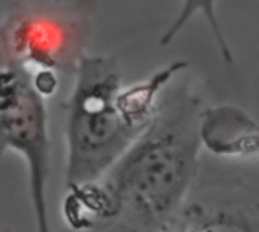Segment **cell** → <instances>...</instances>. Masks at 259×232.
Returning <instances> with one entry per match:
<instances>
[{
	"label": "cell",
	"mask_w": 259,
	"mask_h": 232,
	"mask_svg": "<svg viewBox=\"0 0 259 232\" xmlns=\"http://www.w3.org/2000/svg\"><path fill=\"white\" fill-rule=\"evenodd\" d=\"M181 217L194 222L208 232H259L256 208L252 211L241 205H220L208 210L193 204L184 207Z\"/></svg>",
	"instance_id": "cell-6"
},
{
	"label": "cell",
	"mask_w": 259,
	"mask_h": 232,
	"mask_svg": "<svg viewBox=\"0 0 259 232\" xmlns=\"http://www.w3.org/2000/svg\"><path fill=\"white\" fill-rule=\"evenodd\" d=\"M74 74L65 122V187L100 178L146 129L120 105L123 74L114 56L83 53Z\"/></svg>",
	"instance_id": "cell-2"
},
{
	"label": "cell",
	"mask_w": 259,
	"mask_h": 232,
	"mask_svg": "<svg viewBox=\"0 0 259 232\" xmlns=\"http://www.w3.org/2000/svg\"><path fill=\"white\" fill-rule=\"evenodd\" d=\"M199 138L202 147L225 158L252 160L259 152L256 122L235 105L205 108L199 119Z\"/></svg>",
	"instance_id": "cell-5"
},
{
	"label": "cell",
	"mask_w": 259,
	"mask_h": 232,
	"mask_svg": "<svg viewBox=\"0 0 259 232\" xmlns=\"http://www.w3.org/2000/svg\"><path fill=\"white\" fill-rule=\"evenodd\" d=\"M200 14L205 21L208 23V27L212 32V36L215 40V44L220 50L222 58L232 65L234 64V55L232 50L225 38L219 15H217V0H182L181 9L178 15L171 20L170 26L164 30L159 44L161 46H168L170 43L175 41V38L184 30V27L197 15Z\"/></svg>",
	"instance_id": "cell-7"
},
{
	"label": "cell",
	"mask_w": 259,
	"mask_h": 232,
	"mask_svg": "<svg viewBox=\"0 0 259 232\" xmlns=\"http://www.w3.org/2000/svg\"><path fill=\"white\" fill-rule=\"evenodd\" d=\"M170 232H208L205 228H202L200 225L194 223V222H190L184 217H179L178 223L175 225V228Z\"/></svg>",
	"instance_id": "cell-8"
},
{
	"label": "cell",
	"mask_w": 259,
	"mask_h": 232,
	"mask_svg": "<svg viewBox=\"0 0 259 232\" xmlns=\"http://www.w3.org/2000/svg\"><path fill=\"white\" fill-rule=\"evenodd\" d=\"M0 232H12V231H9V229H2Z\"/></svg>",
	"instance_id": "cell-9"
},
{
	"label": "cell",
	"mask_w": 259,
	"mask_h": 232,
	"mask_svg": "<svg viewBox=\"0 0 259 232\" xmlns=\"http://www.w3.org/2000/svg\"><path fill=\"white\" fill-rule=\"evenodd\" d=\"M200 100L176 91L96 181L65 187L62 219L74 232H170L199 170Z\"/></svg>",
	"instance_id": "cell-1"
},
{
	"label": "cell",
	"mask_w": 259,
	"mask_h": 232,
	"mask_svg": "<svg viewBox=\"0 0 259 232\" xmlns=\"http://www.w3.org/2000/svg\"><path fill=\"white\" fill-rule=\"evenodd\" d=\"M88 26L74 15L23 11L0 21V67L70 73L85 53Z\"/></svg>",
	"instance_id": "cell-4"
},
{
	"label": "cell",
	"mask_w": 259,
	"mask_h": 232,
	"mask_svg": "<svg viewBox=\"0 0 259 232\" xmlns=\"http://www.w3.org/2000/svg\"><path fill=\"white\" fill-rule=\"evenodd\" d=\"M17 152L26 163L35 232H52L47 182L50 137L46 99L35 90L32 74L18 65L0 67V158Z\"/></svg>",
	"instance_id": "cell-3"
}]
</instances>
